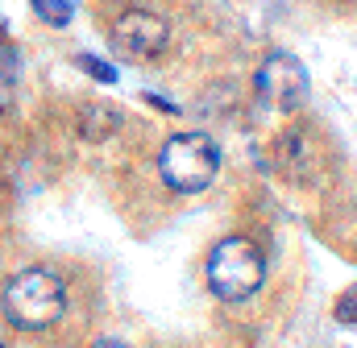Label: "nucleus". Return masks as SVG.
Wrapping results in <instances>:
<instances>
[{
    "label": "nucleus",
    "instance_id": "nucleus-1",
    "mask_svg": "<svg viewBox=\"0 0 357 348\" xmlns=\"http://www.w3.org/2000/svg\"><path fill=\"white\" fill-rule=\"evenodd\" d=\"M67 311V282L54 269H21L4 286V315L17 328L42 332L54 328Z\"/></svg>",
    "mask_w": 357,
    "mask_h": 348
},
{
    "label": "nucleus",
    "instance_id": "nucleus-2",
    "mask_svg": "<svg viewBox=\"0 0 357 348\" xmlns=\"http://www.w3.org/2000/svg\"><path fill=\"white\" fill-rule=\"evenodd\" d=\"M208 286L216 299H229V303H241V299H254L266 282V253L250 241V237H225L212 245L208 253Z\"/></svg>",
    "mask_w": 357,
    "mask_h": 348
},
{
    "label": "nucleus",
    "instance_id": "nucleus-3",
    "mask_svg": "<svg viewBox=\"0 0 357 348\" xmlns=\"http://www.w3.org/2000/svg\"><path fill=\"white\" fill-rule=\"evenodd\" d=\"M216 171H220V150L208 133H175L158 154V174L178 195L208 191Z\"/></svg>",
    "mask_w": 357,
    "mask_h": 348
},
{
    "label": "nucleus",
    "instance_id": "nucleus-4",
    "mask_svg": "<svg viewBox=\"0 0 357 348\" xmlns=\"http://www.w3.org/2000/svg\"><path fill=\"white\" fill-rule=\"evenodd\" d=\"M258 91L270 108L278 112H299L307 104V91H312V79L303 71V63L291 54V50H270L258 67Z\"/></svg>",
    "mask_w": 357,
    "mask_h": 348
},
{
    "label": "nucleus",
    "instance_id": "nucleus-5",
    "mask_svg": "<svg viewBox=\"0 0 357 348\" xmlns=\"http://www.w3.org/2000/svg\"><path fill=\"white\" fill-rule=\"evenodd\" d=\"M167 46H171V25H167V17H158L150 8H129L112 25V50L129 63L158 58Z\"/></svg>",
    "mask_w": 357,
    "mask_h": 348
},
{
    "label": "nucleus",
    "instance_id": "nucleus-6",
    "mask_svg": "<svg viewBox=\"0 0 357 348\" xmlns=\"http://www.w3.org/2000/svg\"><path fill=\"white\" fill-rule=\"evenodd\" d=\"M278 171L295 182H316L320 178V145L312 141L307 129H291L278 141Z\"/></svg>",
    "mask_w": 357,
    "mask_h": 348
},
{
    "label": "nucleus",
    "instance_id": "nucleus-7",
    "mask_svg": "<svg viewBox=\"0 0 357 348\" xmlns=\"http://www.w3.org/2000/svg\"><path fill=\"white\" fill-rule=\"evenodd\" d=\"M116 125H121V116H116L112 108H104V104H88V112L79 116V137L100 141V137L116 133Z\"/></svg>",
    "mask_w": 357,
    "mask_h": 348
},
{
    "label": "nucleus",
    "instance_id": "nucleus-8",
    "mask_svg": "<svg viewBox=\"0 0 357 348\" xmlns=\"http://www.w3.org/2000/svg\"><path fill=\"white\" fill-rule=\"evenodd\" d=\"M29 4H33V13H38L46 25H54V29L71 25V17H75V0H29Z\"/></svg>",
    "mask_w": 357,
    "mask_h": 348
},
{
    "label": "nucleus",
    "instance_id": "nucleus-9",
    "mask_svg": "<svg viewBox=\"0 0 357 348\" xmlns=\"http://www.w3.org/2000/svg\"><path fill=\"white\" fill-rule=\"evenodd\" d=\"M333 315H337V324H345V328H357V286H349L337 303H333Z\"/></svg>",
    "mask_w": 357,
    "mask_h": 348
},
{
    "label": "nucleus",
    "instance_id": "nucleus-10",
    "mask_svg": "<svg viewBox=\"0 0 357 348\" xmlns=\"http://www.w3.org/2000/svg\"><path fill=\"white\" fill-rule=\"evenodd\" d=\"M79 67L88 71L91 79H100V84H116V71H108L100 58H88V54H79Z\"/></svg>",
    "mask_w": 357,
    "mask_h": 348
},
{
    "label": "nucleus",
    "instance_id": "nucleus-11",
    "mask_svg": "<svg viewBox=\"0 0 357 348\" xmlns=\"http://www.w3.org/2000/svg\"><path fill=\"white\" fill-rule=\"evenodd\" d=\"M91 348H129V345H121V340H100V345H91Z\"/></svg>",
    "mask_w": 357,
    "mask_h": 348
}]
</instances>
